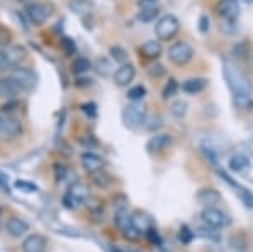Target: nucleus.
I'll return each instance as SVG.
<instances>
[{"instance_id": "obj_32", "label": "nucleus", "mask_w": 253, "mask_h": 252, "mask_svg": "<svg viewBox=\"0 0 253 252\" xmlns=\"http://www.w3.org/2000/svg\"><path fill=\"white\" fill-rule=\"evenodd\" d=\"M61 48H63V51L66 52L68 56H71V54H75V52H76L75 41H71V39H68V38L61 39Z\"/></svg>"}, {"instance_id": "obj_1", "label": "nucleus", "mask_w": 253, "mask_h": 252, "mask_svg": "<svg viewBox=\"0 0 253 252\" xmlns=\"http://www.w3.org/2000/svg\"><path fill=\"white\" fill-rule=\"evenodd\" d=\"M223 76H224V80H226V85L230 87L235 99H240V97H252V87H250V83H248V78L235 66V64H231L230 61H224L223 63Z\"/></svg>"}, {"instance_id": "obj_27", "label": "nucleus", "mask_w": 253, "mask_h": 252, "mask_svg": "<svg viewBox=\"0 0 253 252\" xmlns=\"http://www.w3.org/2000/svg\"><path fill=\"white\" fill-rule=\"evenodd\" d=\"M69 7H71L75 12H78V14H86L89 10V5H88L86 0H71Z\"/></svg>"}, {"instance_id": "obj_44", "label": "nucleus", "mask_w": 253, "mask_h": 252, "mask_svg": "<svg viewBox=\"0 0 253 252\" xmlns=\"http://www.w3.org/2000/svg\"><path fill=\"white\" fill-rule=\"evenodd\" d=\"M83 110L84 112H86V113H89V115H95V113H96V110H95V105H93V103H88V105H83Z\"/></svg>"}, {"instance_id": "obj_30", "label": "nucleus", "mask_w": 253, "mask_h": 252, "mask_svg": "<svg viewBox=\"0 0 253 252\" xmlns=\"http://www.w3.org/2000/svg\"><path fill=\"white\" fill-rule=\"evenodd\" d=\"M93 181L96 183L98 186H101V188H105V186H108L110 185V176L107 173H101V171H98V173H95L93 174Z\"/></svg>"}, {"instance_id": "obj_5", "label": "nucleus", "mask_w": 253, "mask_h": 252, "mask_svg": "<svg viewBox=\"0 0 253 252\" xmlns=\"http://www.w3.org/2000/svg\"><path fill=\"white\" fill-rule=\"evenodd\" d=\"M194 56V50L191 48V44L184 43V41H177L169 48V59L177 66H184L189 63Z\"/></svg>"}, {"instance_id": "obj_16", "label": "nucleus", "mask_w": 253, "mask_h": 252, "mask_svg": "<svg viewBox=\"0 0 253 252\" xmlns=\"http://www.w3.org/2000/svg\"><path fill=\"white\" fill-rule=\"evenodd\" d=\"M27 230H29V223L26 220H22V218L19 217H10L9 220H7V232H9L12 237H22V235L27 234Z\"/></svg>"}, {"instance_id": "obj_3", "label": "nucleus", "mask_w": 253, "mask_h": 252, "mask_svg": "<svg viewBox=\"0 0 253 252\" xmlns=\"http://www.w3.org/2000/svg\"><path fill=\"white\" fill-rule=\"evenodd\" d=\"M179 29H181V24L175 15H164L156 24V34L161 41H170L175 38Z\"/></svg>"}, {"instance_id": "obj_39", "label": "nucleus", "mask_w": 253, "mask_h": 252, "mask_svg": "<svg viewBox=\"0 0 253 252\" xmlns=\"http://www.w3.org/2000/svg\"><path fill=\"white\" fill-rule=\"evenodd\" d=\"M112 64L108 63L107 59H98V71L103 73V75H108V73H112Z\"/></svg>"}, {"instance_id": "obj_24", "label": "nucleus", "mask_w": 253, "mask_h": 252, "mask_svg": "<svg viewBox=\"0 0 253 252\" xmlns=\"http://www.w3.org/2000/svg\"><path fill=\"white\" fill-rule=\"evenodd\" d=\"M89 68H91V63H89L86 58H76L75 63H73V71L78 73V75H81V73H86Z\"/></svg>"}, {"instance_id": "obj_35", "label": "nucleus", "mask_w": 253, "mask_h": 252, "mask_svg": "<svg viewBox=\"0 0 253 252\" xmlns=\"http://www.w3.org/2000/svg\"><path fill=\"white\" fill-rule=\"evenodd\" d=\"M179 241L182 244H189L193 241V232H191L187 227H181V232H179Z\"/></svg>"}, {"instance_id": "obj_7", "label": "nucleus", "mask_w": 253, "mask_h": 252, "mask_svg": "<svg viewBox=\"0 0 253 252\" xmlns=\"http://www.w3.org/2000/svg\"><path fill=\"white\" fill-rule=\"evenodd\" d=\"M20 134H22V124H20V120L14 119V117L2 119V124H0V139L12 141L15 137H19Z\"/></svg>"}, {"instance_id": "obj_14", "label": "nucleus", "mask_w": 253, "mask_h": 252, "mask_svg": "<svg viewBox=\"0 0 253 252\" xmlns=\"http://www.w3.org/2000/svg\"><path fill=\"white\" fill-rule=\"evenodd\" d=\"M26 14H27V17H29L31 22L38 24V26L46 22V19L49 15L47 10L44 9L41 3H27V5H26Z\"/></svg>"}, {"instance_id": "obj_19", "label": "nucleus", "mask_w": 253, "mask_h": 252, "mask_svg": "<svg viewBox=\"0 0 253 252\" xmlns=\"http://www.w3.org/2000/svg\"><path fill=\"white\" fill-rule=\"evenodd\" d=\"M208 87V80L205 78H189L182 83V92L189 93V95H196V93L203 92Z\"/></svg>"}, {"instance_id": "obj_34", "label": "nucleus", "mask_w": 253, "mask_h": 252, "mask_svg": "<svg viewBox=\"0 0 253 252\" xmlns=\"http://www.w3.org/2000/svg\"><path fill=\"white\" fill-rule=\"evenodd\" d=\"M15 186H17L19 190H22V192H27V193H32V192H38V186L32 185L29 181H17L15 183Z\"/></svg>"}, {"instance_id": "obj_13", "label": "nucleus", "mask_w": 253, "mask_h": 252, "mask_svg": "<svg viewBox=\"0 0 253 252\" xmlns=\"http://www.w3.org/2000/svg\"><path fill=\"white\" fill-rule=\"evenodd\" d=\"M172 144V137L169 134H156L154 137H150L149 142H147V151L149 152H161L167 149Z\"/></svg>"}, {"instance_id": "obj_8", "label": "nucleus", "mask_w": 253, "mask_h": 252, "mask_svg": "<svg viewBox=\"0 0 253 252\" xmlns=\"http://www.w3.org/2000/svg\"><path fill=\"white\" fill-rule=\"evenodd\" d=\"M216 12L224 20H236L240 15V2L238 0H219L216 3Z\"/></svg>"}, {"instance_id": "obj_11", "label": "nucleus", "mask_w": 253, "mask_h": 252, "mask_svg": "<svg viewBox=\"0 0 253 252\" xmlns=\"http://www.w3.org/2000/svg\"><path fill=\"white\" fill-rule=\"evenodd\" d=\"M47 239L41 234H32L22 242V252H44Z\"/></svg>"}, {"instance_id": "obj_4", "label": "nucleus", "mask_w": 253, "mask_h": 252, "mask_svg": "<svg viewBox=\"0 0 253 252\" xmlns=\"http://www.w3.org/2000/svg\"><path fill=\"white\" fill-rule=\"evenodd\" d=\"M145 107L144 105H138V103H132V105H126L122 112V119H124L125 127L128 129H137L140 127L142 124L145 122Z\"/></svg>"}, {"instance_id": "obj_47", "label": "nucleus", "mask_w": 253, "mask_h": 252, "mask_svg": "<svg viewBox=\"0 0 253 252\" xmlns=\"http://www.w3.org/2000/svg\"><path fill=\"white\" fill-rule=\"evenodd\" d=\"M0 124H2V117H0Z\"/></svg>"}, {"instance_id": "obj_22", "label": "nucleus", "mask_w": 253, "mask_h": 252, "mask_svg": "<svg viewBox=\"0 0 253 252\" xmlns=\"http://www.w3.org/2000/svg\"><path fill=\"white\" fill-rule=\"evenodd\" d=\"M177 90H179L177 81H175L174 78H169V81H167L166 87H164V90H162V99L164 100L170 99V97H174L175 93H177Z\"/></svg>"}, {"instance_id": "obj_12", "label": "nucleus", "mask_w": 253, "mask_h": 252, "mask_svg": "<svg viewBox=\"0 0 253 252\" xmlns=\"http://www.w3.org/2000/svg\"><path fill=\"white\" fill-rule=\"evenodd\" d=\"M81 164H83L84 171H88L91 174L101 171V169L105 168V161L101 159L98 154H93V152H84L83 156H81Z\"/></svg>"}, {"instance_id": "obj_9", "label": "nucleus", "mask_w": 253, "mask_h": 252, "mask_svg": "<svg viewBox=\"0 0 253 252\" xmlns=\"http://www.w3.org/2000/svg\"><path fill=\"white\" fill-rule=\"evenodd\" d=\"M12 78H15L22 90H32L36 87V75L27 68H15Z\"/></svg>"}, {"instance_id": "obj_17", "label": "nucleus", "mask_w": 253, "mask_h": 252, "mask_svg": "<svg viewBox=\"0 0 253 252\" xmlns=\"http://www.w3.org/2000/svg\"><path fill=\"white\" fill-rule=\"evenodd\" d=\"M196 198H198L199 203H203V205H206V206H213V205H216V203L221 202V195L216 192L214 188L199 190L198 195H196Z\"/></svg>"}, {"instance_id": "obj_2", "label": "nucleus", "mask_w": 253, "mask_h": 252, "mask_svg": "<svg viewBox=\"0 0 253 252\" xmlns=\"http://www.w3.org/2000/svg\"><path fill=\"white\" fill-rule=\"evenodd\" d=\"M89 192H88V186L84 183H73L71 186L66 190L63 197V205L66 206L68 210H76L83 205L84 202L88 200Z\"/></svg>"}, {"instance_id": "obj_46", "label": "nucleus", "mask_w": 253, "mask_h": 252, "mask_svg": "<svg viewBox=\"0 0 253 252\" xmlns=\"http://www.w3.org/2000/svg\"><path fill=\"white\" fill-rule=\"evenodd\" d=\"M19 2H29V0H19Z\"/></svg>"}, {"instance_id": "obj_33", "label": "nucleus", "mask_w": 253, "mask_h": 252, "mask_svg": "<svg viewBox=\"0 0 253 252\" xmlns=\"http://www.w3.org/2000/svg\"><path fill=\"white\" fill-rule=\"evenodd\" d=\"M140 10H154L159 9V0H138Z\"/></svg>"}, {"instance_id": "obj_26", "label": "nucleus", "mask_w": 253, "mask_h": 252, "mask_svg": "<svg viewBox=\"0 0 253 252\" xmlns=\"http://www.w3.org/2000/svg\"><path fill=\"white\" fill-rule=\"evenodd\" d=\"M170 112H172V115H175L177 119H181V117H184L186 112H187V103H186V101H182V100H177L175 103H172Z\"/></svg>"}, {"instance_id": "obj_40", "label": "nucleus", "mask_w": 253, "mask_h": 252, "mask_svg": "<svg viewBox=\"0 0 253 252\" xmlns=\"http://www.w3.org/2000/svg\"><path fill=\"white\" fill-rule=\"evenodd\" d=\"M10 43V32L0 27V46H7Z\"/></svg>"}, {"instance_id": "obj_38", "label": "nucleus", "mask_w": 253, "mask_h": 252, "mask_svg": "<svg viewBox=\"0 0 253 252\" xmlns=\"http://www.w3.org/2000/svg\"><path fill=\"white\" fill-rule=\"evenodd\" d=\"M203 154H205V157L208 161L211 162L213 166H216L218 164V157H216V154H214V151L213 149H208V148H203Z\"/></svg>"}, {"instance_id": "obj_28", "label": "nucleus", "mask_w": 253, "mask_h": 252, "mask_svg": "<svg viewBox=\"0 0 253 252\" xmlns=\"http://www.w3.org/2000/svg\"><path fill=\"white\" fill-rule=\"evenodd\" d=\"M147 71H149V75L152 76V78H161V76L166 75V68L162 66V64H159V63L150 64V66L147 68Z\"/></svg>"}, {"instance_id": "obj_6", "label": "nucleus", "mask_w": 253, "mask_h": 252, "mask_svg": "<svg viewBox=\"0 0 253 252\" xmlns=\"http://www.w3.org/2000/svg\"><path fill=\"white\" fill-rule=\"evenodd\" d=\"M201 220L205 222L206 227L210 229H223V227L230 225V218L221 210L214 208V206H206L201 212Z\"/></svg>"}, {"instance_id": "obj_45", "label": "nucleus", "mask_w": 253, "mask_h": 252, "mask_svg": "<svg viewBox=\"0 0 253 252\" xmlns=\"http://www.w3.org/2000/svg\"><path fill=\"white\" fill-rule=\"evenodd\" d=\"M245 2H247V3H253V0H245Z\"/></svg>"}, {"instance_id": "obj_43", "label": "nucleus", "mask_w": 253, "mask_h": 252, "mask_svg": "<svg viewBox=\"0 0 253 252\" xmlns=\"http://www.w3.org/2000/svg\"><path fill=\"white\" fill-rule=\"evenodd\" d=\"M7 174H3L2 171H0V188H5V192L9 190V186H7Z\"/></svg>"}, {"instance_id": "obj_25", "label": "nucleus", "mask_w": 253, "mask_h": 252, "mask_svg": "<svg viewBox=\"0 0 253 252\" xmlns=\"http://www.w3.org/2000/svg\"><path fill=\"white\" fill-rule=\"evenodd\" d=\"M145 87H142V85H135V87H132L128 90V93H126V97H128L130 100H133V101H137V100H142L145 97Z\"/></svg>"}, {"instance_id": "obj_15", "label": "nucleus", "mask_w": 253, "mask_h": 252, "mask_svg": "<svg viewBox=\"0 0 253 252\" xmlns=\"http://www.w3.org/2000/svg\"><path fill=\"white\" fill-rule=\"evenodd\" d=\"M133 78H135V68H133V64H130V63L122 64V66L115 71V83L118 87H126Z\"/></svg>"}, {"instance_id": "obj_20", "label": "nucleus", "mask_w": 253, "mask_h": 252, "mask_svg": "<svg viewBox=\"0 0 253 252\" xmlns=\"http://www.w3.org/2000/svg\"><path fill=\"white\" fill-rule=\"evenodd\" d=\"M130 222L133 223V227L138 230V232H144V234H147V230L149 229H152V220H150L147 215H144V213H138V212H135L133 215H130Z\"/></svg>"}, {"instance_id": "obj_23", "label": "nucleus", "mask_w": 253, "mask_h": 252, "mask_svg": "<svg viewBox=\"0 0 253 252\" xmlns=\"http://www.w3.org/2000/svg\"><path fill=\"white\" fill-rule=\"evenodd\" d=\"M233 186L236 188V192L240 193V198L243 200L245 205L248 206V208H253V193L250 192V190L247 188H242V186H238L236 183H233Z\"/></svg>"}, {"instance_id": "obj_41", "label": "nucleus", "mask_w": 253, "mask_h": 252, "mask_svg": "<svg viewBox=\"0 0 253 252\" xmlns=\"http://www.w3.org/2000/svg\"><path fill=\"white\" fill-rule=\"evenodd\" d=\"M208 29H210V19L206 15H201V19H199V31L208 32Z\"/></svg>"}, {"instance_id": "obj_36", "label": "nucleus", "mask_w": 253, "mask_h": 252, "mask_svg": "<svg viewBox=\"0 0 253 252\" xmlns=\"http://www.w3.org/2000/svg\"><path fill=\"white\" fill-rule=\"evenodd\" d=\"M159 14V9H154V10H142L140 12V20H144V22H149V20L156 19V15Z\"/></svg>"}, {"instance_id": "obj_37", "label": "nucleus", "mask_w": 253, "mask_h": 252, "mask_svg": "<svg viewBox=\"0 0 253 252\" xmlns=\"http://www.w3.org/2000/svg\"><path fill=\"white\" fill-rule=\"evenodd\" d=\"M9 66H12V63H10L9 56H7V52L0 51V73H2V71H5Z\"/></svg>"}, {"instance_id": "obj_29", "label": "nucleus", "mask_w": 253, "mask_h": 252, "mask_svg": "<svg viewBox=\"0 0 253 252\" xmlns=\"http://www.w3.org/2000/svg\"><path fill=\"white\" fill-rule=\"evenodd\" d=\"M7 56H9V59H10V63L12 64H15V63H19L20 59L24 58V50L22 48H12L10 51H7Z\"/></svg>"}, {"instance_id": "obj_10", "label": "nucleus", "mask_w": 253, "mask_h": 252, "mask_svg": "<svg viewBox=\"0 0 253 252\" xmlns=\"http://www.w3.org/2000/svg\"><path fill=\"white\" fill-rule=\"evenodd\" d=\"M22 92L20 85L15 81V78L7 76V78H0V99H14Z\"/></svg>"}, {"instance_id": "obj_18", "label": "nucleus", "mask_w": 253, "mask_h": 252, "mask_svg": "<svg viewBox=\"0 0 253 252\" xmlns=\"http://www.w3.org/2000/svg\"><path fill=\"white\" fill-rule=\"evenodd\" d=\"M162 52V44L161 41H147L140 46V54L144 58H149V59H156L161 56Z\"/></svg>"}, {"instance_id": "obj_21", "label": "nucleus", "mask_w": 253, "mask_h": 252, "mask_svg": "<svg viewBox=\"0 0 253 252\" xmlns=\"http://www.w3.org/2000/svg\"><path fill=\"white\" fill-rule=\"evenodd\" d=\"M248 166H250V161H248V157L243 156V154H235V156L230 159V168L236 173L247 169Z\"/></svg>"}, {"instance_id": "obj_31", "label": "nucleus", "mask_w": 253, "mask_h": 252, "mask_svg": "<svg viewBox=\"0 0 253 252\" xmlns=\"http://www.w3.org/2000/svg\"><path fill=\"white\" fill-rule=\"evenodd\" d=\"M110 52H112L113 59H115L117 63L125 64V61H126V52H125V50H122L120 46H115V48H112V50H110Z\"/></svg>"}, {"instance_id": "obj_42", "label": "nucleus", "mask_w": 253, "mask_h": 252, "mask_svg": "<svg viewBox=\"0 0 253 252\" xmlns=\"http://www.w3.org/2000/svg\"><path fill=\"white\" fill-rule=\"evenodd\" d=\"M233 52H235V56H240V58H243V56L247 54V44L242 43L240 46H236V48H235Z\"/></svg>"}]
</instances>
